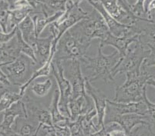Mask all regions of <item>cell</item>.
<instances>
[{"label":"cell","instance_id":"6da1fadb","mask_svg":"<svg viewBox=\"0 0 155 136\" xmlns=\"http://www.w3.org/2000/svg\"><path fill=\"white\" fill-rule=\"evenodd\" d=\"M92 40L84 34L77 23L70 28L59 40L53 59L60 62L81 60L87 55Z\"/></svg>","mask_w":155,"mask_h":136},{"label":"cell","instance_id":"7a4b0ae2","mask_svg":"<svg viewBox=\"0 0 155 136\" xmlns=\"http://www.w3.org/2000/svg\"><path fill=\"white\" fill-rule=\"evenodd\" d=\"M102 49L99 46L96 56L86 55L80 62L86 68L91 70V75L85 76L91 82L98 79H102L105 83L114 81L113 72L122 58L117 51L107 55L103 52Z\"/></svg>","mask_w":155,"mask_h":136},{"label":"cell","instance_id":"3957f363","mask_svg":"<svg viewBox=\"0 0 155 136\" xmlns=\"http://www.w3.org/2000/svg\"><path fill=\"white\" fill-rule=\"evenodd\" d=\"M153 74L147 68L142 65L141 72L126 74V81L115 89V95L111 100L121 103L137 102L143 99V93L147 89V82Z\"/></svg>","mask_w":155,"mask_h":136},{"label":"cell","instance_id":"277c9868","mask_svg":"<svg viewBox=\"0 0 155 136\" xmlns=\"http://www.w3.org/2000/svg\"><path fill=\"white\" fill-rule=\"evenodd\" d=\"M149 52V48L146 43L142 41L141 38L131 43L124 55L114 68L113 72L114 78L120 74L126 75L131 72L140 73L143 61L148 56Z\"/></svg>","mask_w":155,"mask_h":136},{"label":"cell","instance_id":"5b68a950","mask_svg":"<svg viewBox=\"0 0 155 136\" xmlns=\"http://www.w3.org/2000/svg\"><path fill=\"white\" fill-rule=\"evenodd\" d=\"M1 68L6 74L12 85L20 88L27 83L39 68L34 60L26 55L21 53L16 59L11 63L2 65Z\"/></svg>","mask_w":155,"mask_h":136},{"label":"cell","instance_id":"8992f818","mask_svg":"<svg viewBox=\"0 0 155 136\" xmlns=\"http://www.w3.org/2000/svg\"><path fill=\"white\" fill-rule=\"evenodd\" d=\"M50 75L56 81V86L60 92L59 109H60V112L66 117L70 118L68 105L73 97V92H72V87L70 82L65 77L64 69H63L62 62L54 60L53 59Z\"/></svg>","mask_w":155,"mask_h":136},{"label":"cell","instance_id":"52a82bcc","mask_svg":"<svg viewBox=\"0 0 155 136\" xmlns=\"http://www.w3.org/2000/svg\"><path fill=\"white\" fill-rule=\"evenodd\" d=\"M77 25L84 34L91 40L98 39L100 42L104 41L110 33L102 15L95 9L90 12L88 18L79 22Z\"/></svg>","mask_w":155,"mask_h":136},{"label":"cell","instance_id":"ba28073f","mask_svg":"<svg viewBox=\"0 0 155 136\" xmlns=\"http://www.w3.org/2000/svg\"><path fill=\"white\" fill-rule=\"evenodd\" d=\"M62 63L65 77L70 82L72 87V99H77L87 95L86 92V78L83 75L81 62L78 60H67Z\"/></svg>","mask_w":155,"mask_h":136},{"label":"cell","instance_id":"9c48e42d","mask_svg":"<svg viewBox=\"0 0 155 136\" xmlns=\"http://www.w3.org/2000/svg\"><path fill=\"white\" fill-rule=\"evenodd\" d=\"M147 112V106L144 100L137 102L121 103L116 102L111 99H107V106L106 109V113L113 115L137 114L140 115H146Z\"/></svg>","mask_w":155,"mask_h":136},{"label":"cell","instance_id":"30bf717a","mask_svg":"<svg viewBox=\"0 0 155 136\" xmlns=\"http://www.w3.org/2000/svg\"><path fill=\"white\" fill-rule=\"evenodd\" d=\"M86 92L94 102V107L97 111V125L100 129H102L104 128V118H105L106 109L107 106L108 98L106 97L101 92V90L93 85L92 82H90L87 78H86Z\"/></svg>","mask_w":155,"mask_h":136},{"label":"cell","instance_id":"8fae6325","mask_svg":"<svg viewBox=\"0 0 155 136\" xmlns=\"http://www.w3.org/2000/svg\"><path fill=\"white\" fill-rule=\"evenodd\" d=\"M99 1L104 5L108 13L120 23L133 25L140 20L146 21L127 12L117 0H99ZM146 22H148V21H146Z\"/></svg>","mask_w":155,"mask_h":136},{"label":"cell","instance_id":"7c38bea8","mask_svg":"<svg viewBox=\"0 0 155 136\" xmlns=\"http://www.w3.org/2000/svg\"><path fill=\"white\" fill-rule=\"evenodd\" d=\"M110 122H117L127 133H130L134 127L138 125L148 124L145 115L137 114L113 115L105 113L104 125Z\"/></svg>","mask_w":155,"mask_h":136},{"label":"cell","instance_id":"4fadbf2b","mask_svg":"<svg viewBox=\"0 0 155 136\" xmlns=\"http://www.w3.org/2000/svg\"><path fill=\"white\" fill-rule=\"evenodd\" d=\"M39 123L31 115L19 116L15 119L12 125V130L18 136H36Z\"/></svg>","mask_w":155,"mask_h":136},{"label":"cell","instance_id":"5bb4252c","mask_svg":"<svg viewBox=\"0 0 155 136\" xmlns=\"http://www.w3.org/2000/svg\"><path fill=\"white\" fill-rule=\"evenodd\" d=\"M70 120L74 122L81 115L95 109L94 104L91 98L88 95H83L77 99H72L69 102Z\"/></svg>","mask_w":155,"mask_h":136},{"label":"cell","instance_id":"9a60e30c","mask_svg":"<svg viewBox=\"0 0 155 136\" xmlns=\"http://www.w3.org/2000/svg\"><path fill=\"white\" fill-rule=\"evenodd\" d=\"M140 38H141V35H130L122 37H117L110 33L104 41L100 42L99 46L102 48L107 46H113L116 49V51L119 52L120 56L123 57L130 44Z\"/></svg>","mask_w":155,"mask_h":136},{"label":"cell","instance_id":"2e32d148","mask_svg":"<svg viewBox=\"0 0 155 136\" xmlns=\"http://www.w3.org/2000/svg\"><path fill=\"white\" fill-rule=\"evenodd\" d=\"M53 42V37L51 35H49L47 37L45 38L38 37L36 39L35 44L33 45L32 48L34 49L36 63L39 68L43 66L50 58Z\"/></svg>","mask_w":155,"mask_h":136},{"label":"cell","instance_id":"e0dca14e","mask_svg":"<svg viewBox=\"0 0 155 136\" xmlns=\"http://www.w3.org/2000/svg\"><path fill=\"white\" fill-rule=\"evenodd\" d=\"M18 29L20 32L23 40L32 47L37 39L36 34V28L34 22L32 18L28 15L26 19L20 22L18 26Z\"/></svg>","mask_w":155,"mask_h":136},{"label":"cell","instance_id":"ac0fdd59","mask_svg":"<svg viewBox=\"0 0 155 136\" xmlns=\"http://www.w3.org/2000/svg\"><path fill=\"white\" fill-rule=\"evenodd\" d=\"M63 13H64L63 12H56V14L51 15V16H49V17H46V16H45L43 14H30L29 16L32 18V19L34 22L35 28H36V37H39L41 33H43V31L44 30L45 28L47 26H49L50 24L58 20L62 15H63Z\"/></svg>","mask_w":155,"mask_h":136},{"label":"cell","instance_id":"d6986e66","mask_svg":"<svg viewBox=\"0 0 155 136\" xmlns=\"http://www.w3.org/2000/svg\"><path fill=\"white\" fill-rule=\"evenodd\" d=\"M59 102H60V92H59L58 88H56L53 91L51 102H50V106L48 107L49 111L50 112V114H51L53 125L58 124L64 120H67V119H70V118L64 116L60 112V109H59Z\"/></svg>","mask_w":155,"mask_h":136},{"label":"cell","instance_id":"ffe728a7","mask_svg":"<svg viewBox=\"0 0 155 136\" xmlns=\"http://www.w3.org/2000/svg\"><path fill=\"white\" fill-rule=\"evenodd\" d=\"M33 8L31 5L26 7L15 8L10 12V26L11 29H15L18 27L19 24L22 21L30 15L32 12Z\"/></svg>","mask_w":155,"mask_h":136},{"label":"cell","instance_id":"44dd1931","mask_svg":"<svg viewBox=\"0 0 155 136\" xmlns=\"http://www.w3.org/2000/svg\"><path fill=\"white\" fill-rule=\"evenodd\" d=\"M53 87V77H49L43 82H32L26 90L33 92L37 97H44L48 95Z\"/></svg>","mask_w":155,"mask_h":136},{"label":"cell","instance_id":"7402d4cb","mask_svg":"<svg viewBox=\"0 0 155 136\" xmlns=\"http://www.w3.org/2000/svg\"><path fill=\"white\" fill-rule=\"evenodd\" d=\"M22 99V95L15 91H7L0 99V114L10 108L15 102Z\"/></svg>","mask_w":155,"mask_h":136},{"label":"cell","instance_id":"603a6c76","mask_svg":"<svg viewBox=\"0 0 155 136\" xmlns=\"http://www.w3.org/2000/svg\"><path fill=\"white\" fill-rule=\"evenodd\" d=\"M107 136H130L129 133L127 132L118 123L110 122L104 125Z\"/></svg>","mask_w":155,"mask_h":136},{"label":"cell","instance_id":"cb8c5ba5","mask_svg":"<svg viewBox=\"0 0 155 136\" xmlns=\"http://www.w3.org/2000/svg\"><path fill=\"white\" fill-rule=\"evenodd\" d=\"M144 2L145 0H137V2L134 4H131V6H130V10L131 12L137 16V17L140 18V19H144L146 21H148V22H153L152 21L149 20L147 19V12H145L144 9ZM154 23V22H153Z\"/></svg>","mask_w":155,"mask_h":136},{"label":"cell","instance_id":"d4e9b609","mask_svg":"<svg viewBox=\"0 0 155 136\" xmlns=\"http://www.w3.org/2000/svg\"><path fill=\"white\" fill-rule=\"evenodd\" d=\"M130 136H154V134L148 124H141L134 128Z\"/></svg>","mask_w":155,"mask_h":136},{"label":"cell","instance_id":"484cf974","mask_svg":"<svg viewBox=\"0 0 155 136\" xmlns=\"http://www.w3.org/2000/svg\"><path fill=\"white\" fill-rule=\"evenodd\" d=\"M70 119L54 125V131L56 136H71L70 128L68 127V121Z\"/></svg>","mask_w":155,"mask_h":136},{"label":"cell","instance_id":"4316f807","mask_svg":"<svg viewBox=\"0 0 155 136\" xmlns=\"http://www.w3.org/2000/svg\"><path fill=\"white\" fill-rule=\"evenodd\" d=\"M67 125H68V127L70 128L71 136H86L79 120L72 122L69 119Z\"/></svg>","mask_w":155,"mask_h":136},{"label":"cell","instance_id":"83f0119b","mask_svg":"<svg viewBox=\"0 0 155 136\" xmlns=\"http://www.w3.org/2000/svg\"><path fill=\"white\" fill-rule=\"evenodd\" d=\"M146 44L150 49V52L148 56L143 61V65L146 68L155 66V43H147Z\"/></svg>","mask_w":155,"mask_h":136},{"label":"cell","instance_id":"f1b7e54d","mask_svg":"<svg viewBox=\"0 0 155 136\" xmlns=\"http://www.w3.org/2000/svg\"><path fill=\"white\" fill-rule=\"evenodd\" d=\"M0 85H2L9 91H13L14 87H15L12 85L6 74L1 68V66H0Z\"/></svg>","mask_w":155,"mask_h":136},{"label":"cell","instance_id":"f546056e","mask_svg":"<svg viewBox=\"0 0 155 136\" xmlns=\"http://www.w3.org/2000/svg\"><path fill=\"white\" fill-rule=\"evenodd\" d=\"M147 19L149 20L152 21L154 22L155 21V0H153V2L150 3L149 5V8L147 11Z\"/></svg>","mask_w":155,"mask_h":136},{"label":"cell","instance_id":"4dcf8cb0","mask_svg":"<svg viewBox=\"0 0 155 136\" xmlns=\"http://www.w3.org/2000/svg\"><path fill=\"white\" fill-rule=\"evenodd\" d=\"M117 1L119 2L120 5L123 7V9H124L127 12H129L130 14H133L131 12V10H130V6H131V4L128 2V0H117Z\"/></svg>","mask_w":155,"mask_h":136},{"label":"cell","instance_id":"1f68e13d","mask_svg":"<svg viewBox=\"0 0 155 136\" xmlns=\"http://www.w3.org/2000/svg\"><path fill=\"white\" fill-rule=\"evenodd\" d=\"M147 85H150V86H153L155 89V75H152L151 77L148 79L147 82Z\"/></svg>","mask_w":155,"mask_h":136},{"label":"cell","instance_id":"d6a6232c","mask_svg":"<svg viewBox=\"0 0 155 136\" xmlns=\"http://www.w3.org/2000/svg\"><path fill=\"white\" fill-rule=\"evenodd\" d=\"M7 91H9V90H7L5 88H4V87H2V85H0V99H1V98L4 95V94L5 93V92H7Z\"/></svg>","mask_w":155,"mask_h":136},{"label":"cell","instance_id":"836d02e7","mask_svg":"<svg viewBox=\"0 0 155 136\" xmlns=\"http://www.w3.org/2000/svg\"><path fill=\"white\" fill-rule=\"evenodd\" d=\"M70 1L73 5H80V3H81L82 1H84V0H70Z\"/></svg>","mask_w":155,"mask_h":136},{"label":"cell","instance_id":"e575fe53","mask_svg":"<svg viewBox=\"0 0 155 136\" xmlns=\"http://www.w3.org/2000/svg\"><path fill=\"white\" fill-rule=\"evenodd\" d=\"M45 136H56V133H55V131H54V128H53V129L50 130V131H48Z\"/></svg>","mask_w":155,"mask_h":136},{"label":"cell","instance_id":"d590c367","mask_svg":"<svg viewBox=\"0 0 155 136\" xmlns=\"http://www.w3.org/2000/svg\"><path fill=\"white\" fill-rule=\"evenodd\" d=\"M0 136H2V134H0Z\"/></svg>","mask_w":155,"mask_h":136}]
</instances>
